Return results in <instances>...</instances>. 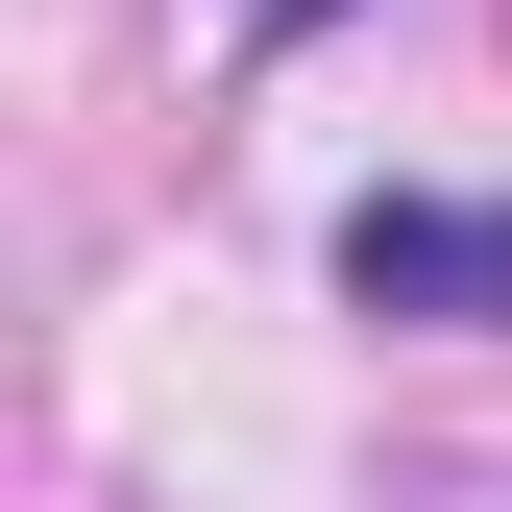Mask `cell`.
Masks as SVG:
<instances>
[{
	"mask_svg": "<svg viewBox=\"0 0 512 512\" xmlns=\"http://www.w3.org/2000/svg\"><path fill=\"white\" fill-rule=\"evenodd\" d=\"M244 25H269V49H293V25H342V0H244Z\"/></svg>",
	"mask_w": 512,
	"mask_h": 512,
	"instance_id": "7a4b0ae2",
	"label": "cell"
},
{
	"mask_svg": "<svg viewBox=\"0 0 512 512\" xmlns=\"http://www.w3.org/2000/svg\"><path fill=\"white\" fill-rule=\"evenodd\" d=\"M366 317H439V342H512V196H366L342 220Z\"/></svg>",
	"mask_w": 512,
	"mask_h": 512,
	"instance_id": "6da1fadb",
	"label": "cell"
}]
</instances>
